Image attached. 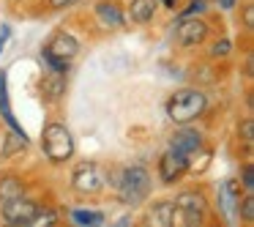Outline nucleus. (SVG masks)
Here are the masks:
<instances>
[{"mask_svg": "<svg viewBox=\"0 0 254 227\" xmlns=\"http://www.w3.org/2000/svg\"><path fill=\"white\" fill-rule=\"evenodd\" d=\"M205 104H208V99H205L202 90L183 88V90H175V93H172V99L167 101V115H170L172 123L186 126V123L197 121V118L202 115Z\"/></svg>", "mask_w": 254, "mask_h": 227, "instance_id": "1", "label": "nucleus"}, {"mask_svg": "<svg viewBox=\"0 0 254 227\" xmlns=\"http://www.w3.org/2000/svg\"><path fill=\"white\" fill-rule=\"evenodd\" d=\"M112 186L118 189V197L126 205H139L150 192V175L145 167H128V170L115 172V183Z\"/></svg>", "mask_w": 254, "mask_h": 227, "instance_id": "2", "label": "nucleus"}, {"mask_svg": "<svg viewBox=\"0 0 254 227\" xmlns=\"http://www.w3.org/2000/svg\"><path fill=\"white\" fill-rule=\"evenodd\" d=\"M41 145H44V153L50 156L52 161H66V159H71V153H74V140H71V134H68V129L61 126V123H50V126L44 129Z\"/></svg>", "mask_w": 254, "mask_h": 227, "instance_id": "3", "label": "nucleus"}, {"mask_svg": "<svg viewBox=\"0 0 254 227\" xmlns=\"http://www.w3.org/2000/svg\"><path fill=\"white\" fill-rule=\"evenodd\" d=\"M71 183L79 194H96V192L104 189L107 172H104V167H99L96 161H85V164H79L77 170H74Z\"/></svg>", "mask_w": 254, "mask_h": 227, "instance_id": "4", "label": "nucleus"}, {"mask_svg": "<svg viewBox=\"0 0 254 227\" xmlns=\"http://www.w3.org/2000/svg\"><path fill=\"white\" fill-rule=\"evenodd\" d=\"M175 211L181 214V219L186 222V225H199L205 216V211H208V200H205V194L199 192H183L178 194L175 200Z\"/></svg>", "mask_w": 254, "mask_h": 227, "instance_id": "5", "label": "nucleus"}, {"mask_svg": "<svg viewBox=\"0 0 254 227\" xmlns=\"http://www.w3.org/2000/svg\"><path fill=\"white\" fill-rule=\"evenodd\" d=\"M39 208H41V205H36L33 200L17 194V197L3 200V219L11 222V225H30L33 216L39 214Z\"/></svg>", "mask_w": 254, "mask_h": 227, "instance_id": "6", "label": "nucleus"}, {"mask_svg": "<svg viewBox=\"0 0 254 227\" xmlns=\"http://www.w3.org/2000/svg\"><path fill=\"white\" fill-rule=\"evenodd\" d=\"M208 36V25L197 17H183L181 25L175 28V41L181 47H197Z\"/></svg>", "mask_w": 254, "mask_h": 227, "instance_id": "7", "label": "nucleus"}, {"mask_svg": "<svg viewBox=\"0 0 254 227\" xmlns=\"http://www.w3.org/2000/svg\"><path fill=\"white\" fill-rule=\"evenodd\" d=\"M186 170H189V156L175 153L172 148L167 151V153L161 156V161H159V175H161L164 183H175Z\"/></svg>", "mask_w": 254, "mask_h": 227, "instance_id": "8", "label": "nucleus"}, {"mask_svg": "<svg viewBox=\"0 0 254 227\" xmlns=\"http://www.w3.org/2000/svg\"><path fill=\"white\" fill-rule=\"evenodd\" d=\"M44 52H47V55H52V58H58V61H66L68 63L79 52V41L74 39V36H68V33H55L50 39V44L44 47Z\"/></svg>", "mask_w": 254, "mask_h": 227, "instance_id": "9", "label": "nucleus"}, {"mask_svg": "<svg viewBox=\"0 0 254 227\" xmlns=\"http://www.w3.org/2000/svg\"><path fill=\"white\" fill-rule=\"evenodd\" d=\"M170 148L175 151V153L191 156V153H197V151L202 148V137H199V134L194 132V129H181V132H175V134H172Z\"/></svg>", "mask_w": 254, "mask_h": 227, "instance_id": "10", "label": "nucleus"}, {"mask_svg": "<svg viewBox=\"0 0 254 227\" xmlns=\"http://www.w3.org/2000/svg\"><path fill=\"white\" fill-rule=\"evenodd\" d=\"M63 90H66V77H63V72H50L44 74V79H41V93L47 96L50 101H58L63 96Z\"/></svg>", "mask_w": 254, "mask_h": 227, "instance_id": "11", "label": "nucleus"}, {"mask_svg": "<svg viewBox=\"0 0 254 227\" xmlns=\"http://www.w3.org/2000/svg\"><path fill=\"white\" fill-rule=\"evenodd\" d=\"M96 14H99V19L104 25H110V28H123V11L118 3H110V0H101L99 6H96Z\"/></svg>", "mask_w": 254, "mask_h": 227, "instance_id": "12", "label": "nucleus"}, {"mask_svg": "<svg viewBox=\"0 0 254 227\" xmlns=\"http://www.w3.org/2000/svg\"><path fill=\"white\" fill-rule=\"evenodd\" d=\"M153 14H156V0H131V6H128V17L137 25L150 22Z\"/></svg>", "mask_w": 254, "mask_h": 227, "instance_id": "13", "label": "nucleus"}, {"mask_svg": "<svg viewBox=\"0 0 254 227\" xmlns=\"http://www.w3.org/2000/svg\"><path fill=\"white\" fill-rule=\"evenodd\" d=\"M148 222L159 227H170L175 222V203H156L148 211Z\"/></svg>", "mask_w": 254, "mask_h": 227, "instance_id": "14", "label": "nucleus"}, {"mask_svg": "<svg viewBox=\"0 0 254 227\" xmlns=\"http://www.w3.org/2000/svg\"><path fill=\"white\" fill-rule=\"evenodd\" d=\"M235 205H238V197H235V183L227 181L224 186H221V211H224V214H232V211H235Z\"/></svg>", "mask_w": 254, "mask_h": 227, "instance_id": "15", "label": "nucleus"}, {"mask_svg": "<svg viewBox=\"0 0 254 227\" xmlns=\"http://www.w3.org/2000/svg\"><path fill=\"white\" fill-rule=\"evenodd\" d=\"M17 194H22V181H19V178H3V181H0V197L3 200L17 197Z\"/></svg>", "mask_w": 254, "mask_h": 227, "instance_id": "16", "label": "nucleus"}, {"mask_svg": "<svg viewBox=\"0 0 254 227\" xmlns=\"http://www.w3.org/2000/svg\"><path fill=\"white\" fill-rule=\"evenodd\" d=\"M71 219L77 225H101L104 214H99V211H71Z\"/></svg>", "mask_w": 254, "mask_h": 227, "instance_id": "17", "label": "nucleus"}, {"mask_svg": "<svg viewBox=\"0 0 254 227\" xmlns=\"http://www.w3.org/2000/svg\"><path fill=\"white\" fill-rule=\"evenodd\" d=\"M238 214H241L243 222H254V197H252V192H249L243 200L238 197Z\"/></svg>", "mask_w": 254, "mask_h": 227, "instance_id": "18", "label": "nucleus"}, {"mask_svg": "<svg viewBox=\"0 0 254 227\" xmlns=\"http://www.w3.org/2000/svg\"><path fill=\"white\" fill-rule=\"evenodd\" d=\"M25 145H28V137H25V134H19V132H14L11 137H8L6 148H3V156H11L14 151H22Z\"/></svg>", "mask_w": 254, "mask_h": 227, "instance_id": "19", "label": "nucleus"}, {"mask_svg": "<svg viewBox=\"0 0 254 227\" xmlns=\"http://www.w3.org/2000/svg\"><path fill=\"white\" fill-rule=\"evenodd\" d=\"M241 134H243V143H246V148H252V143H254V121H252V118H249V121H243Z\"/></svg>", "mask_w": 254, "mask_h": 227, "instance_id": "20", "label": "nucleus"}, {"mask_svg": "<svg viewBox=\"0 0 254 227\" xmlns=\"http://www.w3.org/2000/svg\"><path fill=\"white\" fill-rule=\"evenodd\" d=\"M202 11H205V0H191L189 8H183L181 17H197V14H202Z\"/></svg>", "mask_w": 254, "mask_h": 227, "instance_id": "21", "label": "nucleus"}, {"mask_svg": "<svg viewBox=\"0 0 254 227\" xmlns=\"http://www.w3.org/2000/svg\"><path fill=\"white\" fill-rule=\"evenodd\" d=\"M243 189H246V192H254V172H252V164L243 167Z\"/></svg>", "mask_w": 254, "mask_h": 227, "instance_id": "22", "label": "nucleus"}, {"mask_svg": "<svg viewBox=\"0 0 254 227\" xmlns=\"http://www.w3.org/2000/svg\"><path fill=\"white\" fill-rule=\"evenodd\" d=\"M210 52H213V58H221V55H227V52H230V41H219V44H213V50H210Z\"/></svg>", "mask_w": 254, "mask_h": 227, "instance_id": "23", "label": "nucleus"}, {"mask_svg": "<svg viewBox=\"0 0 254 227\" xmlns=\"http://www.w3.org/2000/svg\"><path fill=\"white\" fill-rule=\"evenodd\" d=\"M243 22H246V30H254V8L252 6L243 11Z\"/></svg>", "mask_w": 254, "mask_h": 227, "instance_id": "24", "label": "nucleus"}, {"mask_svg": "<svg viewBox=\"0 0 254 227\" xmlns=\"http://www.w3.org/2000/svg\"><path fill=\"white\" fill-rule=\"evenodd\" d=\"M52 8H66V6H74V3H79V0H50Z\"/></svg>", "mask_w": 254, "mask_h": 227, "instance_id": "25", "label": "nucleus"}, {"mask_svg": "<svg viewBox=\"0 0 254 227\" xmlns=\"http://www.w3.org/2000/svg\"><path fill=\"white\" fill-rule=\"evenodd\" d=\"M8 28H0V52H3V47H6V41H8Z\"/></svg>", "mask_w": 254, "mask_h": 227, "instance_id": "26", "label": "nucleus"}, {"mask_svg": "<svg viewBox=\"0 0 254 227\" xmlns=\"http://www.w3.org/2000/svg\"><path fill=\"white\" fill-rule=\"evenodd\" d=\"M216 3H219L221 8H232V6H235V0H216Z\"/></svg>", "mask_w": 254, "mask_h": 227, "instance_id": "27", "label": "nucleus"}, {"mask_svg": "<svg viewBox=\"0 0 254 227\" xmlns=\"http://www.w3.org/2000/svg\"><path fill=\"white\" fill-rule=\"evenodd\" d=\"M161 3H164L167 8H175V6H178V0H161Z\"/></svg>", "mask_w": 254, "mask_h": 227, "instance_id": "28", "label": "nucleus"}]
</instances>
